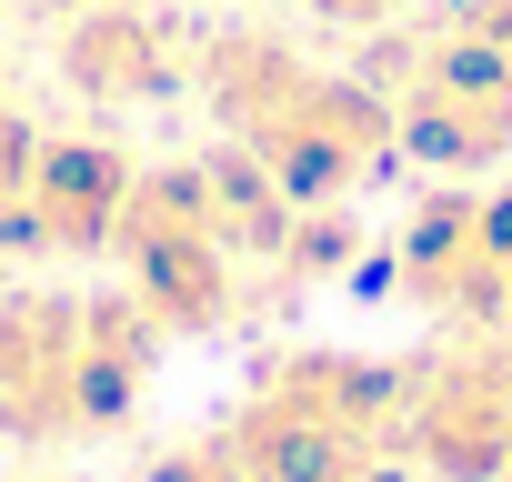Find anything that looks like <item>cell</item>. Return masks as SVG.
I'll return each instance as SVG.
<instances>
[{
    "mask_svg": "<svg viewBox=\"0 0 512 482\" xmlns=\"http://www.w3.org/2000/svg\"><path fill=\"white\" fill-rule=\"evenodd\" d=\"M211 121L231 131L241 161H262L302 211L312 201H352L402 141H392V101L372 71H322L312 51H292L282 31L262 21H231V31H201V61H191Z\"/></svg>",
    "mask_w": 512,
    "mask_h": 482,
    "instance_id": "obj_1",
    "label": "cell"
},
{
    "mask_svg": "<svg viewBox=\"0 0 512 482\" xmlns=\"http://www.w3.org/2000/svg\"><path fill=\"white\" fill-rule=\"evenodd\" d=\"M221 452L241 482H372L402 472V372L342 342H292L241 382Z\"/></svg>",
    "mask_w": 512,
    "mask_h": 482,
    "instance_id": "obj_2",
    "label": "cell"
},
{
    "mask_svg": "<svg viewBox=\"0 0 512 482\" xmlns=\"http://www.w3.org/2000/svg\"><path fill=\"white\" fill-rule=\"evenodd\" d=\"M121 272H131V302L161 322V332H231L251 312L272 272L231 241L221 221V191H211V161H161L131 181V211H121Z\"/></svg>",
    "mask_w": 512,
    "mask_h": 482,
    "instance_id": "obj_3",
    "label": "cell"
},
{
    "mask_svg": "<svg viewBox=\"0 0 512 482\" xmlns=\"http://www.w3.org/2000/svg\"><path fill=\"white\" fill-rule=\"evenodd\" d=\"M372 81L392 101V141L432 171H502L512 161V51L442 21L422 41L372 51Z\"/></svg>",
    "mask_w": 512,
    "mask_h": 482,
    "instance_id": "obj_4",
    "label": "cell"
},
{
    "mask_svg": "<svg viewBox=\"0 0 512 482\" xmlns=\"http://www.w3.org/2000/svg\"><path fill=\"white\" fill-rule=\"evenodd\" d=\"M372 282H392L442 332H512V191H432L402 221L392 262H372Z\"/></svg>",
    "mask_w": 512,
    "mask_h": 482,
    "instance_id": "obj_5",
    "label": "cell"
},
{
    "mask_svg": "<svg viewBox=\"0 0 512 482\" xmlns=\"http://www.w3.org/2000/svg\"><path fill=\"white\" fill-rule=\"evenodd\" d=\"M0 442H91L71 292H0Z\"/></svg>",
    "mask_w": 512,
    "mask_h": 482,
    "instance_id": "obj_6",
    "label": "cell"
},
{
    "mask_svg": "<svg viewBox=\"0 0 512 482\" xmlns=\"http://www.w3.org/2000/svg\"><path fill=\"white\" fill-rule=\"evenodd\" d=\"M201 41L161 11V0H91V11L61 31V71L91 101H171L191 81Z\"/></svg>",
    "mask_w": 512,
    "mask_h": 482,
    "instance_id": "obj_7",
    "label": "cell"
},
{
    "mask_svg": "<svg viewBox=\"0 0 512 482\" xmlns=\"http://www.w3.org/2000/svg\"><path fill=\"white\" fill-rule=\"evenodd\" d=\"M131 151L111 141H41L31 161V241L51 252H111L121 241V211H131Z\"/></svg>",
    "mask_w": 512,
    "mask_h": 482,
    "instance_id": "obj_8",
    "label": "cell"
},
{
    "mask_svg": "<svg viewBox=\"0 0 512 482\" xmlns=\"http://www.w3.org/2000/svg\"><path fill=\"white\" fill-rule=\"evenodd\" d=\"M302 11H312L322 31H392L412 0H302Z\"/></svg>",
    "mask_w": 512,
    "mask_h": 482,
    "instance_id": "obj_9",
    "label": "cell"
},
{
    "mask_svg": "<svg viewBox=\"0 0 512 482\" xmlns=\"http://www.w3.org/2000/svg\"><path fill=\"white\" fill-rule=\"evenodd\" d=\"M452 21H462V31H482V41H502V51H512V0H452Z\"/></svg>",
    "mask_w": 512,
    "mask_h": 482,
    "instance_id": "obj_10",
    "label": "cell"
},
{
    "mask_svg": "<svg viewBox=\"0 0 512 482\" xmlns=\"http://www.w3.org/2000/svg\"><path fill=\"white\" fill-rule=\"evenodd\" d=\"M502 482H512V472H502Z\"/></svg>",
    "mask_w": 512,
    "mask_h": 482,
    "instance_id": "obj_11",
    "label": "cell"
}]
</instances>
